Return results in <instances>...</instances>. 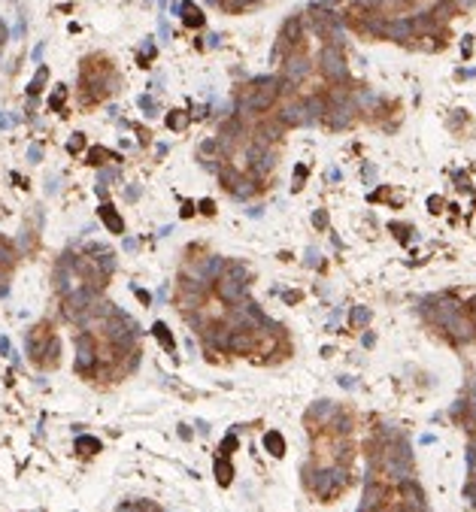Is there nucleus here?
Returning a JSON list of instances; mask_svg holds the SVG:
<instances>
[{
	"label": "nucleus",
	"instance_id": "nucleus-27",
	"mask_svg": "<svg viewBox=\"0 0 476 512\" xmlns=\"http://www.w3.org/2000/svg\"><path fill=\"white\" fill-rule=\"evenodd\" d=\"M82 146H85V133H73V136H70V143H67V149H70V152H79Z\"/></svg>",
	"mask_w": 476,
	"mask_h": 512
},
{
	"label": "nucleus",
	"instance_id": "nucleus-26",
	"mask_svg": "<svg viewBox=\"0 0 476 512\" xmlns=\"http://www.w3.org/2000/svg\"><path fill=\"white\" fill-rule=\"evenodd\" d=\"M312 224H315L319 230H328V212H325V209H315V212H312Z\"/></svg>",
	"mask_w": 476,
	"mask_h": 512
},
{
	"label": "nucleus",
	"instance_id": "nucleus-39",
	"mask_svg": "<svg viewBox=\"0 0 476 512\" xmlns=\"http://www.w3.org/2000/svg\"><path fill=\"white\" fill-rule=\"evenodd\" d=\"M140 197V188H128V200H136Z\"/></svg>",
	"mask_w": 476,
	"mask_h": 512
},
{
	"label": "nucleus",
	"instance_id": "nucleus-8",
	"mask_svg": "<svg viewBox=\"0 0 476 512\" xmlns=\"http://www.w3.org/2000/svg\"><path fill=\"white\" fill-rule=\"evenodd\" d=\"M337 412H340V406L331 403V400H319V403H312V406L306 409V427H309V434L325 430V427L337 418Z\"/></svg>",
	"mask_w": 476,
	"mask_h": 512
},
{
	"label": "nucleus",
	"instance_id": "nucleus-20",
	"mask_svg": "<svg viewBox=\"0 0 476 512\" xmlns=\"http://www.w3.org/2000/svg\"><path fill=\"white\" fill-rule=\"evenodd\" d=\"M106 161H115V155L109 152V149H103V146H94V149H88V164H94V167H101Z\"/></svg>",
	"mask_w": 476,
	"mask_h": 512
},
{
	"label": "nucleus",
	"instance_id": "nucleus-30",
	"mask_svg": "<svg viewBox=\"0 0 476 512\" xmlns=\"http://www.w3.org/2000/svg\"><path fill=\"white\" fill-rule=\"evenodd\" d=\"M134 294H136V300H140V303H146V306L152 303V294H149V291H143V288H136V285H134Z\"/></svg>",
	"mask_w": 476,
	"mask_h": 512
},
{
	"label": "nucleus",
	"instance_id": "nucleus-5",
	"mask_svg": "<svg viewBox=\"0 0 476 512\" xmlns=\"http://www.w3.org/2000/svg\"><path fill=\"white\" fill-rule=\"evenodd\" d=\"M28 355L36 367H55L58 364V355H61V343L58 337L52 333L49 324H36L28 333Z\"/></svg>",
	"mask_w": 476,
	"mask_h": 512
},
{
	"label": "nucleus",
	"instance_id": "nucleus-28",
	"mask_svg": "<svg viewBox=\"0 0 476 512\" xmlns=\"http://www.w3.org/2000/svg\"><path fill=\"white\" fill-rule=\"evenodd\" d=\"M140 106H143V109H146V115H152V112H155V109H158V103H155V100H152V97H149V94H143V97H140Z\"/></svg>",
	"mask_w": 476,
	"mask_h": 512
},
{
	"label": "nucleus",
	"instance_id": "nucleus-23",
	"mask_svg": "<svg viewBox=\"0 0 476 512\" xmlns=\"http://www.w3.org/2000/svg\"><path fill=\"white\" fill-rule=\"evenodd\" d=\"M234 448H237V434H228V437L219 443V458H231Z\"/></svg>",
	"mask_w": 476,
	"mask_h": 512
},
{
	"label": "nucleus",
	"instance_id": "nucleus-9",
	"mask_svg": "<svg viewBox=\"0 0 476 512\" xmlns=\"http://www.w3.org/2000/svg\"><path fill=\"white\" fill-rule=\"evenodd\" d=\"M322 73H325L331 82L346 79V58H343L340 46H325V49H322Z\"/></svg>",
	"mask_w": 476,
	"mask_h": 512
},
{
	"label": "nucleus",
	"instance_id": "nucleus-37",
	"mask_svg": "<svg viewBox=\"0 0 476 512\" xmlns=\"http://www.w3.org/2000/svg\"><path fill=\"white\" fill-rule=\"evenodd\" d=\"M285 300H288V303H298V300H301V294H298V291H288V294H285Z\"/></svg>",
	"mask_w": 476,
	"mask_h": 512
},
{
	"label": "nucleus",
	"instance_id": "nucleus-33",
	"mask_svg": "<svg viewBox=\"0 0 476 512\" xmlns=\"http://www.w3.org/2000/svg\"><path fill=\"white\" fill-rule=\"evenodd\" d=\"M428 206H431V212H440L443 200H440V197H428Z\"/></svg>",
	"mask_w": 476,
	"mask_h": 512
},
{
	"label": "nucleus",
	"instance_id": "nucleus-15",
	"mask_svg": "<svg viewBox=\"0 0 476 512\" xmlns=\"http://www.w3.org/2000/svg\"><path fill=\"white\" fill-rule=\"evenodd\" d=\"M215 482H219L222 488H228V485L234 482V467H231L228 458H215Z\"/></svg>",
	"mask_w": 476,
	"mask_h": 512
},
{
	"label": "nucleus",
	"instance_id": "nucleus-29",
	"mask_svg": "<svg viewBox=\"0 0 476 512\" xmlns=\"http://www.w3.org/2000/svg\"><path fill=\"white\" fill-rule=\"evenodd\" d=\"M197 209H201V212H204V215H215V203H212V200H209V197H204V200H201V203H197Z\"/></svg>",
	"mask_w": 476,
	"mask_h": 512
},
{
	"label": "nucleus",
	"instance_id": "nucleus-12",
	"mask_svg": "<svg viewBox=\"0 0 476 512\" xmlns=\"http://www.w3.org/2000/svg\"><path fill=\"white\" fill-rule=\"evenodd\" d=\"M101 222L106 224V230L109 233H125V222H122V215L115 212V206L112 203H101Z\"/></svg>",
	"mask_w": 476,
	"mask_h": 512
},
{
	"label": "nucleus",
	"instance_id": "nucleus-4",
	"mask_svg": "<svg viewBox=\"0 0 476 512\" xmlns=\"http://www.w3.org/2000/svg\"><path fill=\"white\" fill-rule=\"evenodd\" d=\"M246 282H249V267L240 261H225V270L215 276V294L228 306H237L246 300Z\"/></svg>",
	"mask_w": 476,
	"mask_h": 512
},
{
	"label": "nucleus",
	"instance_id": "nucleus-3",
	"mask_svg": "<svg viewBox=\"0 0 476 512\" xmlns=\"http://www.w3.org/2000/svg\"><path fill=\"white\" fill-rule=\"evenodd\" d=\"M306 485L319 500H334L343 494V488L349 485V473L343 464H331V467H306Z\"/></svg>",
	"mask_w": 476,
	"mask_h": 512
},
{
	"label": "nucleus",
	"instance_id": "nucleus-7",
	"mask_svg": "<svg viewBox=\"0 0 476 512\" xmlns=\"http://www.w3.org/2000/svg\"><path fill=\"white\" fill-rule=\"evenodd\" d=\"M76 370L85 373V376H91L97 370V340H94L91 330L76 337Z\"/></svg>",
	"mask_w": 476,
	"mask_h": 512
},
{
	"label": "nucleus",
	"instance_id": "nucleus-11",
	"mask_svg": "<svg viewBox=\"0 0 476 512\" xmlns=\"http://www.w3.org/2000/svg\"><path fill=\"white\" fill-rule=\"evenodd\" d=\"M306 73H309V64H306L304 58H288V67H285V79H282V91H288V85H294L298 79H304Z\"/></svg>",
	"mask_w": 476,
	"mask_h": 512
},
{
	"label": "nucleus",
	"instance_id": "nucleus-13",
	"mask_svg": "<svg viewBox=\"0 0 476 512\" xmlns=\"http://www.w3.org/2000/svg\"><path fill=\"white\" fill-rule=\"evenodd\" d=\"M173 9L182 15V22H185L188 28H201V25H204V15H201V9H197L191 0H182V3H176Z\"/></svg>",
	"mask_w": 476,
	"mask_h": 512
},
{
	"label": "nucleus",
	"instance_id": "nucleus-21",
	"mask_svg": "<svg viewBox=\"0 0 476 512\" xmlns=\"http://www.w3.org/2000/svg\"><path fill=\"white\" fill-rule=\"evenodd\" d=\"M367 321H370V309H367V306H355V309H352V316H349V324H352L355 330H361Z\"/></svg>",
	"mask_w": 476,
	"mask_h": 512
},
{
	"label": "nucleus",
	"instance_id": "nucleus-34",
	"mask_svg": "<svg viewBox=\"0 0 476 512\" xmlns=\"http://www.w3.org/2000/svg\"><path fill=\"white\" fill-rule=\"evenodd\" d=\"M467 316H470V321H473V327H476V297L470 300V306H467Z\"/></svg>",
	"mask_w": 476,
	"mask_h": 512
},
{
	"label": "nucleus",
	"instance_id": "nucleus-16",
	"mask_svg": "<svg viewBox=\"0 0 476 512\" xmlns=\"http://www.w3.org/2000/svg\"><path fill=\"white\" fill-rule=\"evenodd\" d=\"M264 448L270 451L273 458H282V455H285V440H282V434H279V430H267V434H264Z\"/></svg>",
	"mask_w": 476,
	"mask_h": 512
},
{
	"label": "nucleus",
	"instance_id": "nucleus-2",
	"mask_svg": "<svg viewBox=\"0 0 476 512\" xmlns=\"http://www.w3.org/2000/svg\"><path fill=\"white\" fill-rule=\"evenodd\" d=\"M115 76L106 58H88L82 64V100L85 103H97L112 91Z\"/></svg>",
	"mask_w": 476,
	"mask_h": 512
},
{
	"label": "nucleus",
	"instance_id": "nucleus-22",
	"mask_svg": "<svg viewBox=\"0 0 476 512\" xmlns=\"http://www.w3.org/2000/svg\"><path fill=\"white\" fill-rule=\"evenodd\" d=\"M64 100H67V88L58 85V88L52 91V97H49V106H52L55 112H61V109H64Z\"/></svg>",
	"mask_w": 476,
	"mask_h": 512
},
{
	"label": "nucleus",
	"instance_id": "nucleus-19",
	"mask_svg": "<svg viewBox=\"0 0 476 512\" xmlns=\"http://www.w3.org/2000/svg\"><path fill=\"white\" fill-rule=\"evenodd\" d=\"M49 82V67H39L34 73V79H31V85H28V94L31 97H36L39 91H43V85Z\"/></svg>",
	"mask_w": 476,
	"mask_h": 512
},
{
	"label": "nucleus",
	"instance_id": "nucleus-6",
	"mask_svg": "<svg viewBox=\"0 0 476 512\" xmlns=\"http://www.w3.org/2000/svg\"><path fill=\"white\" fill-rule=\"evenodd\" d=\"M279 82L276 79H255L252 82V88L246 85V91L240 94V112H264V109H270L273 103H276V97H279Z\"/></svg>",
	"mask_w": 476,
	"mask_h": 512
},
{
	"label": "nucleus",
	"instance_id": "nucleus-35",
	"mask_svg": "<svg viewBox=\"0 0 476 512\" xmlns=\"http://www.w3.org/2000/svg\"><path fill=\"white\" fill-rule=\"evenodd\" d=\"M191 215H194V206H191V203H185V206H182V219H191Z\"/></svg>",
	"mask_w": 476,
	"mask_h": 512
},
{
	"label": "nucleus",
	"instance_id": "nucleus-25",
	"mask_svg": "<svg viewBox=\"0 0 476 512\" xmlns=\"http://www.w3.org/2000/svg\"><path fill=\"white\" fill-rule=\"evenodd\" d=\"M306 176H309V167H306V164H298V167H294V185H291L294 191H301V188H304Z\"/></svg>",
	"mask_w": 476,
	"mask_h": 512
},
{
	"label": "nucleus",
	"instance_id": "nucleus-32",
	"mask_svg": "<svg viewBox=\"0 0 476 512\" xmlns=\"http://www.w3.org/2000/svg\"><path fill=\"white\" fill-rule=\"evenodd\" d=\"M12 125H15V119H12V115H3V112H0V130H3V128H12Z\"/></svg>",
	"mask_w": 476,
	"mask_h": 512
},
{
	"label": "nucleus",
	"instance_id": "nucleus-10",
	"mask_svg": "<svg viewBox=\"0 0 476 512\" xmlns=\"http://www.w3.org/2000/svg\"><path fill=\"white\" fill-rule=\"evenodd\" d=\"M279 122L282 125H309V112H306V103H288L282 112H279Z\"/></svg>",
	"mask_w": 476,
	"mask_h": 512
},
{
	"label": "nucleus",
	"instance_id": "nucleus-17",
	"mask_svg": "<svg viewBox=\"0 0 476 512\" xmlns=\"http://www.w3.org/2000/svg\"><path fill=\"white\" fill-rule=\"evenodd\" d=\"M191 125V115L185 112V109H173V112H167V128L170 130H185Z\"/></svg>",
	"mask_w": 476,
	"mask_h": 512
},
{
	"label": "nucleus",
	"instance_id": "nucleus-18",
	"mask_svg": "<svg viewBox=\"0 0 476 512\" xmlns=\"http://www.w3.org/2000/svg\"><path fill=\"white\" fill-rule=\"evenodd\" d=\"M101 440H97V437H85V434H82V437H76V451H82V455H97V451H101Z\"/></svg>",
	"mask_w": 476,
	"mask_h": 512
},
{
	"label": "nucleus",
	"instance_id": "nucleus-38",
	"mask_svg": "<svg viewBox=\"0 0 476 512\" xmlns=\"http://www.w3.org/2000/svg\"><path fill=\"white\" fill-rule=\"evenodd\" d=\"M6 36H9V31H6V25H3V22H0V46H3V43H6Z\"/></svg>",
	"mask_w": 476,
	"mask_h": 512
},
{
	"label": "nucleus",
	"instance_id": "nucleus-40",
	"mask_svg": "<svg viewBox=\"0 0 476 512\" xmlns=\"http://www.w3.org/2000/svg\"><path fill=\"white\" fill-rule=\"evenodd\" d=\"M161 3H164V0H161Z\"/></svg>",
	"mask_w": 476,
	"mask_h": 512
},
{
	"label": "nucleus",
	"instance_id": "nucleus-24",
	"mask_svg": "<svg viewBox=\"0 0 476 512\" xmlns=\"http://www.w3.org/2000/svg\"><path fill=\"white\" fill-rule=\"evenodd\" d=\"M152 58H155V43H152V40H146V43L140 46V64L149 67V61H152Z\"/></svg>",
	"mask_w": 476,
	"mask_h": 512
},
{
	"label": "nucleus",
	"instance_id": "nucleus-14",
	"mask_svg": "<svg viewBox=\"0 0 476 512\" xmlns=\"http://www.w3.org/2000/svg\"><path fill=\"white\" fill-rule=\"evenodd\" d=\"M152 337L167 349V352H176V340H173V333H170V327L164 324V321H155L152 324Z\"/></svg>",
	"mask_w": 476,
	"mask_h": 512
},
{
	"label": "nucleus",
	"instance_id": "nucleus-36",
	"mask_svg": "<svg viewBox=\"0 0 476 512\" xmlns=\"http://www.w3.org/2000/svg\"><path fill=\"white\" fill-rule=\"evenodd\" d=\"M0 355H9V340L6 337H0Z\"/></svg>",
	"mask_w": 476,
	"mask_h": 512
},
{
	"label": "nucleus",
	"instance_id": "nucleus-1",
	"mask_svg": "<svg viewBox=\"0 0 476 512\" xmlns=\"http://www.w3.org/2000/svg\"><path fill=\"white\" fill-rule=\"evenodd\" d=\"M434 306H425V312H428V319L434 321L440 330H446L455 343H470L476 340V327L470 316H467V309L461 306V300H455L452 294H440V297H434L431 300Z\"/></svg>",
	"mask_w": 476,
	"mask_h": 512
},
{
	"label": "nucleus",
	"instance_id": "nucleus-31",
	"mask_svg": "<svg viewBox=\"0 0 476 512\" xmlns=\"http://www.w3.org/2000/svg\"><path fill=\"white\" fill-rule=\"evenodd\" d=\"M28 158H31V161H39V158H43V149H39L36 143L31 146V149H28Z\"/></svg>",
	"mask_w": 476,
	"mask_h": 512
}]
</instances>
